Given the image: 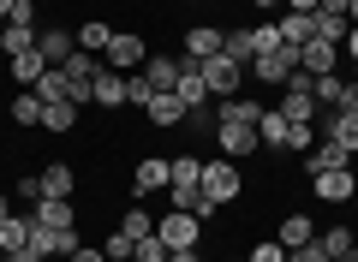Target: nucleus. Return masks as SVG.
Listing matches in <instances>:
<instances>
[{"instance_id": "nucleus-17", "label": "nucleus", "mask_w": 358, "mask_h": 262, "mask_svg": "<svg viewBox=\"0 0 358 262\" xmlns=\"http://www.w3.org/2000/svg\"><path fill=\"white\" fill-rule=\"evenodd\" d=\"M317 245L329 250V262H352L358 256V233H352V226H322Z\"/></svg>"}, {"instance_id": "nucleus-18", "label": "nucleus", "mask_w": 358, "mask_h": 262, "mask_svg": "<svg viewBox=\"0 0 358 262\" xmlns=\"http://www.w3.org/2000/svg\"><path fill=\"white\" fill-rule=\"evenodd\" d=\"M287 131H293V119H287L281 108H263V119H257V143H263V150H287Z\"/></svg>"}, {"instance_id": "nucleus-29", "label": "nucleus", "mask_w": 358, "mask_h": 262, "mask_svg": "<svg viewBox=\"0 0 358 262\" xmlns=\"http://www.w3.org/2000/svg\"><path fill=\"white\" fill-rule=\"evenodd\" d=\"M13 125H24V131L42 125V96H36V89H18V96H13Z\"/></svg>"}, {"instance_id": "nucleus-43", "label": "nucleus", "mask_w": 358, "mask_h": 262, "mask_svg": "<svg viewBox=\"0 0 358 262\" xmlns=\"http://www.w3.org/2000/svg\"><path fill=\"white\" fill-rule=\"evenodd\" d=\"M66 262H108V250H102V245H78Z\"/></svg>"}, {"instance_id": "nucleus-14", "label": "nucleus", "mask_w": 358, "mask_h": 262, "mask_svg": "<svg viewBox=\"0 0 358 262\" xmlns=\"http://www.w3.org/2000/svg\"><path fill=\"white\" fill-rule=\"evenodd\" d=\"M334 167H352V150L334 138H317V150L305 155V173H334Z\"/></svg>"}, {"instance_id": "nucleus-13", "label": "nucleus", "mask_w": 358, "mask_h": 262, "mask_svg": "<svg viewBox=\"0 0 358 262\" xmlns=\"http://www.w3.org/2000/svg\"><path fill=\"white\" fill-rule=\"evenodd\" d=\"M90 101H96V108H126V72H114V66H102V72H96V84H90Z\"/></svg>"}, {"instance_id": "nucleus-36", "label": "nucleus", "mask_w": 358, "mask_h": 262, "mask_svg": "<svg viewBox=\"0 0 358 262\" xmlns=\"http://www.w3.org/2000/svg\"><path fill=\"white\" fill-rule=\"evenodd\" d=\"M102 250H108V262H131V250H138V238H131V233H126V226H120V233H114V238H108V245H102Z\"/></svg>"}, {"instance_id": "nucleus-38", "label": "nucleus", "mask_w": 358, "mask_h": 262, "mask_svg": "<svg viewBox=\"0 0 358 262\" xmlns=\"http://www.w3.org/2000/svg\"><path fill=\"white\" fill-rule=\"evenodd\" d=\"M251 262H287V245L281 238H263V245H251Z\"/></svg>"}, {"instance_id": "nucleus-35", "label": "nucleus", "mask_w": 358, "mask_h": 262, "mask_svg": "<svg viewBox=\"0 0 358 262\" xmlns=\"http://www.w3.org/2000/svg\"><path fill=\"white\" fill-rule=\"evenodd\" d=\"M317 138H322L317 125H293V131H287V150H293V155H310V150H317Z\"/></svg>"}, {"instance_id": "nucleus-48", "label": "nucleus", "mask_w": 358, "mask_h": 262, "mask_svg": "<svg viewBox=\"0 0 358 262\" xmlns=\"http://www.w3.org/2000/svg\"><path fill=\"white\" fill-rule=\"evenodd\" d=\"M341 48H346V54H352V66H358V24H352V30H346V42H341Z\"/></svg>"}, {"instance_id": "nucleus-23", "label": "nucleus", "mask_w": 358, "mask_h": 262, "mask_svg": "<svg viewBox=\"0 0 358 262\" xmlns=\"http://www.w3.org/2000/svg\"><path fill=\"white\" fill-rule=\"evenodd\" d=\"M143 78H150L155 89H173L179 84V54H150V60H143Z\"/></svg>"}, {"instance_id": "nucleus-2", "label": "nucleus", "mask_w": 358, "mask_h": 262, "mask_svg": "<svg viewBox=\"0 0 358 262\" xmlns=\"http://www.w3.org/2000/svg\"><path fill=\"white\" fill-rule=\"evenodd\" d=\"M197 72H203V89H209L215 101L245 96V66H239V60H227V54H209V60L197 66Z\"/></svg>"}, {"instance_id": "nucleus-51", "label": "nucleus", "mask_w": 358, "mask_h": 262, "mask_svg": "<svg viewBox=\"0 0 358 262\" xmlns=\"http://www.w3.org/2000/svg\"><path fill=\"white\" fill-rule=\"evenodd\" d=\"M6 214H13V197H6V191H0V221H6Z\"/></svg>"}, {"instance_id": "nucleus-52", "label": "nucleus", "mask_w": 358, "mask_h": 262, "mask_svg": "<svg viewBox=\"0 0 358 262\" xmlns=\"http://www.w3.org/2000/svg\"><path fill=\"white\" fill-rule=\"evenodd\" d=\"M251 6H263V13H275V6H281V0H251Z\"/></svg>"}, {"instance_id": "nucleus-34", "label": "nucleus", "mask_w": 358, "mask_h": 262, "mask_svg": "<svg viewBox=\"0 0 358 262\" xmlns=\"http://www.w3.org/2000/svg\"><path fill=\"white\" fill-rule=\"evenodd\" d=\"M36 96H42V101H72V96H66V72H60V66H48V72H42Z\"/></svg>"}, {"instance_id": "nucleus-31", "label": "nucleus", "mask_w": 358, "mask_h": 262, "mask_svg": "<svg viewBox=\"0 0 358 262\" xmlns=\"http://www.w3.org/2000/svg\"><path fill=\"white\" fill-rule=\"evenodd\" d=\"M346 30H352V18H346V13H317V42H334V48H341Z\"/></svg>"}, {"instance_id": "nucleus-4", "label": "nucleus", "mask_w": 358, "mask_h": 262, "mask_svg": "<svg viewBox=\"0 0 358 262\" xmlns=\"http://www.w3.org/2000/svg\"><path fill=\"white\" fill-rule=\"evenodd\" d=\"M203 197L215 203V209H221V203H233V197H239V167H233L227 155L203 161Z\"/></svg>"}, {"instance_id": "nucleus-7", "label": "nucleus", "mask_w": 358, "mask_h": 262, "mask_svg": "<svg viewBox=\"0 0 358 262\" xmlns=\"http://www.w3.org/2000/svg\"><path fill=\"white\" fill-rule=\"evenodd\" d=\"M167 179H173V161L167 155H143L131 167V197H155V191H167Z\"/></svg>"}, {"instance_id": "nucleus-40", "label": "nucleus", "mask_w": 358, "mask_h": 262, "mask_svg": "<svg viewBox=\"0 0 358 262\" xmlns=\"http://www.w3.org/2000/svg\"><path fill=\"white\" fill-rule=\"evenodd\" d=\"M287 262H329V250L310 238V245H299V250H287Z\"/></svg>"}, {"instance_id": "nucleus-41", "label": "nucleus", "mask_w": 358, "mask_h": 262, "mask_svg": "<svg viewBox=\"0 0 358 262\" xmlns=\"http://www.w3.org/2000/svg\"><path fill=\"white\" fill-rule=\"evenodd\" d=\"M251 36H257V54H263V48H275V42H281V30H275V18H268V24H257Z\"/></svg>"}, {"instance_id": "nucleus-59", "label": "nucleus", "mask_w": 358, "mask_h": 262, "mask_svg": "<svg viewBox=\"0 0 358 262\" xmlns=\"http://www.w3.org/2000/svg\"><path fill=\"white\" fill-rule=\"evenodd\" d=\"M352 262H358V256H352Z\"/></svg>"}, {"instance_id": "nucleus-12", "label": "nucleus", "mask_w": 358, "mask_h": 262, "mask_svg": "<svg viewBox=\"0 0 358 262\" xmlns=\"http://www.w3.org/2000/svg\"><path fill=\"white\" fill-rule=\"evenodd\" d=\"M143 119H150L155 131H173V125H185V101H179L173 89H155L150 108H143Z\"/></svg>"}, {"instance_id": "nucleus-22", "label": "nucleus", "mask_w": 358, "mask_h": 262, "mask_svg": "<svg viewBox=\"0 0 358 262\" xmlns=\"http://www.w3.org/2000/svg\"><path fill=\"white\" fill-rule=\"evenodd\" d=\"M221 108V119H233V125H257L263 119V101L257 96H227V101H215Z\"/></svg>"}, {"instance_id": "nucleus-55", "label": "nucleus", "mask_w": 358, "mask_h": 262, "mask_svg": "<svg viewBox=\"0 0 358 262\" xmlns=\"http://www.w3.org/2000/svg\"><path fill=\"white\" fill-rule=\"evenodd\" d=\"M227 262H251V256H227Z\"/></svg>"}, {"instance_id": "nucleus-10", "label": "nucleus", "mask_w": 358, "mask_h": 262, "mask_svg": "<svg viewBox=\"0 0 358 262\" xmlns=\"http://www.w3.org/2000/svg\"><path fill=\"white\" fill-rule=\"evenodd\" d=\"M221 36H227V30H215V24H192V30H185V42H179V60L203 66L209 54H221Z\"/></svg>"}, {"instance_id": "nucleus-28", "label": "nucleus", "mask_w": 358, "mask_h": 262, "mask_svg": "<svg viewBox=\"0 0 358 262\" xmlns=\"http://www.w3.org/2000/svg\"><path fill=\"white\" fill-rule=\"evenodd\" d=\"M221 54L239 60V66H251L257 60V36H251V30H227V36H221Z\"/></svg>"}, {"instance_id": "nucleus-30", "label": "nucleus", "mask_w": 358, "mask_h": 262, "mask_svg": "<svg viewBox=\"0 0 358 262\" xmlns=\"http://www.w3.org/2000/svg\"><path fill=\"white\" fill-rule=\"evenodd\" d=\"M108 42H114V24H102V18H90V24L78 30V48L84 54H108Z\"/></svg>"}, {"instance_id": "nucleus-20", "label": "nucleus", "mask_w": 358, "mask_h": 262, "mask_svg": "<svg viewBox=\"0 0 358 262\" xmlns=\"http://www.w3.org/2000/svg\"><path fill=\"white\" fill-rule=\"evenodd\" d=\"M36 179H42V197H66V203H72V191H78V173L66 161H48Z\"/></svg>"}, {"instance_id": "nucleus-42", "label": "nucleus", "mask_w": 358, "mask_h": 262, "mask_svg": "<svg viewBox=\"0 0 358 262\" xmlns=\"http://www.w3.org/2000/svg\"><path fill=\"white\" fill-rule=\"evenodd\" d=\"M18 197H24L30 209H36V203H42V179H36V173H30V179H18Z\"/></svg>"}, {"instance_id": "nucleus-24", "label": "nucleus", "mask_w": 358, "mask_h": 262, "mask_svg": "<svg viewBox=\"0 0 358 262\" xmlns=\"http://www.w3.org/2000/svg\"><path fill=\"white\" fill-rule=\"evenodd\" d=\"M30 221H36V226H78V214H72V203H66V197H42Z\"/></svg>"}, {"instance_id": "nucleus-25", "label": "nucleus", "mask_w": 358, "mask_h": 262, "mask_svg": "<svg viewBox=\"0 0 358 262\" xmlns=\"http://www.w3.org/2000/svg\"><path fill=\"white\" fill-rule=\"evenodd\" d=\"M30 245V214H6L0 221V256H13V250Z\"/></svg>"}, {"instance_id": "nucleus-26", "label": "nucleus", "mask_w": 358, "mask_h": 262, "mask_svg": "<svg viewBox=\"0 0 358 262\" xmlns=\"http://www.w3.org/2000/svg\"><path fill=\"white\" fill-rule=\"evenodd\" d=\"M275 238H281L287 250H299V245H310V238H317V221H310V214H287Z\"/></svg>"}, {"instance_id": "nucleus-57", "label": "nucleus", "mask_w": 358, "mask_h": 262, "mask_svg": "<svg viewBox=\"0 0 358 262\" xmlns=\"http://www.w3.org/2000/svg\"><path fill=\"white\" fill-rule=\"evenodd\" d=\"M0 262H6V256H0Z\"/></svg>"}, {"instance_id": "nucleus-5", "label": "nucleus", "mask_w": 358, "mask_h": 262, "mask_svg": "<svg viewBox=\"0 0 358 262\" xmlns=\"http://www.w3.org/2000/svg\"><path fill=\"white\" fill-rule=\"evenodd\" d=\"M143 60H150L143 36H131V30H114V42H108L102 66H114V72H143Z\"/></svg>"}, {"instance_id": "nucleus-8", "label": "nucleus", "mask_w": 358, "mask_h": 262, "mask_svg": "<svg viewBox=\"0 0 358 262\" xmlns=\"http://www.w3.org/2000/svg\"><path fill=\"white\" fill-rule=\"evenodd\" d=\"M30 238H36V250H42L48 262H66L78 245H84V238H78V226H36V221H30Z\"/></svg>"}, {"instance_id": "nucleus-37", "label": "nucleus", "mask_w": 358, "mask_h": 262, "mask_svg": "<svg viewBox=\"0 0 358 262\" xmlns=\"http://www.w3.org/2000/svg\"><path fill=\"white\" fill-rule=\"evenodd\" d=\"M131 262H167V245H162V238H138V250H131Z\"/></svg>"}, {"instance_id": "nucleus-58", "label": "nucleus", "mask_w": 358, "mask_h": 262, "mask_svg": "<svg viewBox=\"0 0 358 262\" xmlns=\"http://www.w3.org/2000/svg\"><path fill=\"white\" fill-rule=\"evenodd\" d=\"M352 203H358V197H352Z\"/></svg>"}, {"instance_id": "nucleus-9", "label": "nucleus", "mask_w": 358, "mask_h": 262, "mask_svg": "<svg viewBox=\"0 0 358 262\" xmlns=\"http://www.w3.org/2000/svg\"><path fill=\"white\" fill-rule=\"evenodd\" d=\"M310 191L322 203H352L358 197V173L352 167H334V173H310Z\"/></svg>"}, {"instance_id": "nucleus-49", "label": "nucleus", "mask_w": 358, "mask_h": 262, "mask_svg": "<svg viewBox=\"0 0 358 262\" xmlns=\"http://www.w3.org/2000/svg\"><path fill=\"white\" fill-rule=\"evenodd\" d=\"M346 6H352V0H322L317 13H346Z\"/></svg>"}, {"instance_id": "nucleus-11", "label": "nucleus", "mask_w": 358, "mask_h": 262, "mask_svg": "<svg viewBox=\"0 0 358 262\" xmlns=\"http://www.w3.org/2000/svg\"><path fill=\"white\" fill-rule=\"evenodd\" d=\"M36 54L48 66H66L78 54V30H60V24H48V30H36Z\"/></svg>"}, {"instance_id": "nucleus-3", "label": "nucleus", "mask_w": 358, "mask_h": 262, "mask_svg": "<svg viewBox=\"0 0 358 262\" xmlns=\"http://www.w3.org/2000/svg\"><path fill=\"white\" fill-rule=\"evenodd\" d=\"M155 238H162L167 250H197V238H203V221L185 209H173L167 221H155Z\"/></svg>"}, {"instance_id": "nucleus-19", "label": "nucleus", "mask_w": 358, "mask_h": 262, "mask_svg": "<svg viewBox=\"0 0 358 262\" xmlns=\"http://www.w3.org/2000/svg\"><path fill=\"white\" fill-rule=\"evenodd\" d=\"M322 138L346 143V150L358 155V113H346V108H329V119H322Z\"/></svg>"}, {"instance_id": "nucleus-47", "label": "nucleus", "mask_w": 358, "mask_h": 262, "mask_svg": "<svg viewBox=\"0 0 358 262\" xmlns=\"http://www.w3.org/2000/svg\"><path fill=\"white\" fill-rule=\"evenodd\" d=\"M167 262H203V250H167Z\"/></svg>"}, {"instance_id": "nucleus-44", "label": "nucleus", "mask_w": 358, "mask_h": 262, "mask_svg": "<svg viewBox=\"0 0 358 262\" xmlns=\"http://www.w3.org/2000/svg\"><path fill=\"white\" fill-rule=\"evenodd\" d=\"M6 262H48V256H42V250H36V238H30V245H24V250H13Z\"/></svg>"}, {"instance_id": "nucleus-27", "label": "nucleus", "mask_w": 358, "mask_h": 262, "mask_svg": "<svg viewBox=\"0 0 358 262\" xmlns=\"http://www.w3.org/2000/svg\"><path fill=\"white\" fill-rule=\"evenodd\" d=\"M78 125V101H42V131H72Z\"/></svg>"}, {"instance_id": "nucleus-6", "label": "nucleus", "mask_w": 358, "mask_h": 262, "mask_svg": "<svg viewBox=\"0 0 358 262\" xmlns=\"http://www.w3.org/2000/svg\"><path fill=\"white\" fill-rule=\"evenodd\" d=\"M215 150L227 155V161L257 155V150H263V143H257V125H233V119H221V125H215Z\"/></svg>"}, {"instance_id": "nucleus-54", "label": "nucleus", "mask_w": 358, "mask_h": 262, "mask_svg": "<svg viewBox=\"0 0 358 262\" xmlns=\"http://www.w3.org/2000/svg\"><path fill=\"white\" fill-rule=\"evenodd\" d=\"M0 54H6V24H0Z\"/></svg>"}, {"instance_id": "nucleus-33", "label": "nucleus", "mask_w": 358, "mask_h": 262, "mask_svg": "<svg viewBox=\"0 0 358 262\" xmlns=\"http://www.w3.org/2000/svg\"><path fill=\"white\" fill-rule=\"evenodd\" d=\"M150 96H155V84L143 72H126V108H150Z\"/></svg>"}, {"instance_id": "nucleus-50", "label": "nucleus", "mask_w": 358, "mask_h": 262, "mask_svg": "<svg viewBox=\"0 0 358 262\" xmlns=\"http://www.w3.org/2000/svg\"><path fill=\"white\" fill-rule=\"evenodd\" d=\"M13 6H18V0H0V24H6V18H13Z\"/></svg>"}, {"instance_id": "nucleus-16", "label": "nucleus", "mask_w": 358, "mask_h": 262, "mask_svg": "<svg viewBox=\"0 0 358 262\" xmlns=\"http://www.w3.org/2000/svg\"><path fill=\"white\" fill-rule=\"evenodd\" d=\"M275 30H281V42H293V48H305V42L317 36V13H287V6H281V18H275Z\"/></svg>"}, {"instance_id": "nucleus-15", "label": "nucleus", "mask_w": 358, "mask_h": 262, "mask_svg": "<svg viewBox=\"0 0 358 262\" xmlns=\"http://www.w3.org/2000/svg\"><path fill=\"white\" fill-rule=\"evenodd\" d=\"M299 66H305L310 78H329L334 66H341V48H334V42H317V36H310L305 48H299Z\"/></svg>"}, {"instance_id": "nucleus-46", "label": "nucleus", "mask_w": 358, "mask_h": 262, "mask_svg": "<svg viewBox=\"0 0 358 262\" xmlns=\"http://www.w3.org/2000/svg\"><path fill=\"white\" fill-rule=\"evenodd\" d=\"M281 6H287V13H317L322 0H281Z\"/></svg>"}, {"instance_id": "nucleus-21", "label": "nucleus", "mask_w": 358, "mask_h": 262, "mask_svg": "<svg viewBox=\"0 0 358 262\" xmlns=\"http://www.w3.org/2000/svg\"><path fill=\"white\" fill-rule=\"evenodd\" d=\"M6 72H13V84L36 89V84H42V72H48V60H42V54L30 48V54H18V60H6Z\"/></svg>"}, {"instance_id": "nucleus-32", "label": "nucleus", "mask_w": 358, "mask_h": 262, "mask_svg": "<svg viewBox=\"0 0 358 262\" xmlns=\"http://www.w3.org/2000/svg\"><path fill=\"white\" fill-rule=\"evenodd\" d=\"M341 89H346V84H341L334 72H329V78H310V96H317V108H341Z\"/></svg>"}, {"instance_id": "nucleus-45", "label": "nucleus", "mask_w": 358, "mask_h": 262, "mask_svg": "<svg viewBox=\"0 0 358 262\" xmlns=\"http://www.w3.org/2000/svg\"><path fill=\"white\" fill-rule=\"evenodd\" d=\"M341 108H346V113H358V78H352V84L341 89Z\"/></svg>"}, {"instance_id": "nucleus-56", "label": "nucleus", "mask_w": 358, "mask_h": 262, "mask_svg": "<svg viewBox=\"0 0 358 262\" xmlns=\"http://www.w3.org/2000/svg\"><path fill=\"white\" fill-rule=\"evenodd\" d=\"M30 6H36V0H30Z\"/></svg>"}, {"instance_id": "nucleus-1", "label": "nucleus", "mask_w": 358, "mask_h": 262, "mask_svg": "<svg viewBox=\"0 0 358 262\" xmlns=\"http://www.w3.org/2000/svg\"><path fill=\"white\" fill-rule=\"evenodd\" d=\"M293 72H299V48H293V42H275V48H263L251 66H245V78H257V84H275V89H281Z\"/></svg>"}, {"instance_id": "nucleus-39", "label": "nucleus", "mask_w": 358, "mask_h": 262, "mask_svg": "<svg viewBox=\"0 0 358 262\" xmlns=\"http://www.w3.org/2000/svg\"><path fill=\"white\" fill-rule=\"evenodd\" d=\"M120 226H126L131 238H150V233H155V221H150V214H143V209H131V214H126V221H120Z\"/></svg>"}, {"instance_id": "nucleus-53", "label": "nucleus", "mask_w": 358, "mask_h": 262, "mask_svg": "<svg viewBox=\"0 0 358 262\" xmlns=\"http://www.w3.org/2000/svg\"><path fill=\"white\" fill-rule=\"evenodd\" d=\"M346 18H352V24H358V0H352V6H346Z\"/></svg>"}]
</instances>
